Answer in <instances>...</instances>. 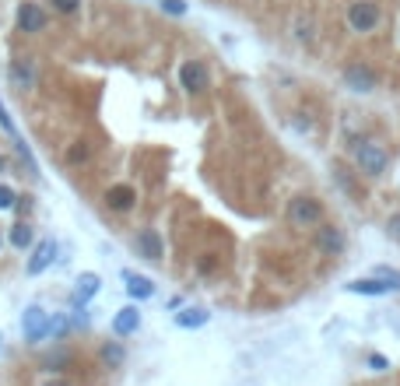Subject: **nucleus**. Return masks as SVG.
I'll return each instance as SVG.
<instances>
[{
  "instance_id": "nucleus-2",
  "label": "nucleus",
  "mask_w": 400,
  "mask_h": 386,
  "mask_svg": "<svg viewBox=\"0 0 400 386\" xmlns=\"http://www.w3.org/2000/svg\"><path fill=\"white\" fill-rule=\"evenodd\" d=\"M285 218L295 228H316L323 221V204L316 197H292L288 207H285Z\"/></svg>"
},
{
  "instance_id": "nucleus-15",
  "label": "nucleus",
  "mask_w": 400,
  "mask_h": 386,
  "mask_svg": "<svg viewBox=\"0 0 400 386\" xmlns=\"http://www.w3.org/2000/svg\"><path fill=\"white\" fill-rule=\"evenodd\" d=\"M316 250H319L323 257H341V253H344V235H341V228L319 225V232H316Z\"/></svg>"
},
{
  "instance_id": "nucleus-16",
  "label": "nucleus",
  "mask_w": 400,
  "mask_h": 386,
  "mask_svg": "<svg viewBox=\"0 0 400 386\" xmlns=\"http://www.w3.org/2000/svg\"><path fill=\"white\" fill-rule=\"evenodd\" d=\"M123 281H127V295H130L134 302H144V298H151V295H155V281H151L148 274L123 271Z\"/></svg>"
},
{
  "instance_id": "nucleus-3",
  "label": "nucleus",
  "mask_w": 400,
  "mask_h": 386,
  "mask_svg": "<svg viewBox=\"0 0 400 386\" xmlns=\"http://www.w3.org/2000/svg\"><path fill=\"white\" fill-rule=\"evenodd\" d=\"M380 21H383V11H380V4H372V0H355V4L348 7V28L358 32V35L376 32Z\"/></svg>"
},
{
  "instance_id": "nucleus-7",
  "label": "nucleus",
  "mask_w": 400,
  "mask_h": 386,
  "mask_svg": "<svg viewBox=\"0 0 400 386\" xmlns=\"http://www.w3.org/2000/svg\"><path fill=\"white\" fill-rule=\"evenodd\" d=\"M21 330H25V341L28 344H42L49 337V312L42 305H25L21 312Z\"/></svg>"
},
{
  "instance_id": "nucleus-30",
  "label": "nucleus",
  "mask_w": 400,
  "mask_h": 386,
  "mask_svg": "<svg viewBox=\"0 0 400 386\" xmlns=\"http://www.w3.org/2000/svg\"><path fill=\"white\" fill-rule=\"evenodd\" d=\"M14 211H18V214H25V218H28V214H32V211H35V197H32V193H25V197H21V200H18V207H14Z\"/></svg>"
},
{
  "instance_id": "nucleus-25",
  "label": "nucleus",
  "mask_w": 400,
  "mask_h": 386,
  "mask_svg": "<svg viewBox=\"0 0 400 386\" xmlns=\"http://www.w3.org/2000/svg\"><path fill=\"white\" fill-rule=\"evenodd\" d=\"M67 330H71V320H67L64 312H57V316H49V337H53V341H60V337H64Z\"/></svg>"
},
{
  "instance_id": "nucleus-26",
  "label": "nucleus",
  "mask_w": 400,
  "mask_h": 386,
  "mask_svg": "<svg viewBox=\"0 0 400 386\" xmlns=\"http://www.w3.org/2000/svg\"><path fill=\"white\" fill-rule=\"evenodd\" d=\"M162 14H172V18H183L187 14V0H158Z\"/></svg>"
},
{
  "instance_id": "nucleus-10",
  "label": "nucleus",
  "mask_w": 400,
  "mask_h": 386,
  "mask_svg": "<svg viewBox=\"0 0 400 386\" xmlns=\"http://www.w3.org/2000/svg\"><path fill=\"white\" fill-rule=\"evenodd\" d=\"M134 250H137V257L148 260V264H158V260L165 257V242H162L158 228H141V232L134 235Z\"/></svg>"
},
{
  "instance_id": "nucleus-11",
  "label": "nucleus",
  "mask_w": 400,
  "mask_h": 386,
  "mask_svg": "<svg viewBox=\"0 0 400 386\" xmlns=\"http://www.w3.org/2000/svg\"><path fill=\"white\" fill-rule=\"evenodd\" d=\"M102 288V278L95 271H85L78 281H74V291H71V312H81V309H88V302L99 295Z\"/></svg>"
},
{
  "instance_id": "nucleus-1",
  "label": "nucleus",
  "mask_w": 400,
  "mask_h": 386,
  "mask_svg": "<svg viewBox=\"0 0 400 386\" xmlns=\"http://www.w3.org/2000/svg\"><path fill=\"white\" fill-rule=\"evenodd\" d=\"M14 25H18V32H25V35H42V32L49 28V11H46L39 0H21L18 11H14Z\"/></svg>"
},
{
  "instance_id": "nucleus-27",
  "label": "nucleus",
  "mask_w": 400,
  "mask_h": 386,
  "mask_svg": "<svg viewBox=\"0 0 400 386\" xmlns=\"http://www.w3.org/2000/svg\"><path fill=\"white\" fill-rule=\"evenodd\" d=\"M0 127H4V134L14 141V137H21L18 134V127H14V119H11V112H7V105H4V98H0Z\"/></svg>"
},
{
  "instance_id": "nucleus-9",
  "label": "nucleus",
  "mask_w": 400,
  "mask_h": 386,
  "mask_svg": "<svg viewBox=\"0 0 400 386\" xmlns=\"http://www.w3.org/2000/svg\"><path fill=\"white\" fill-rule=\"evenodd\" d=\"M53 260H57V242H53V239H39V242L32 246L28 260H25V274H28V278H39V274H46V271L53 267Z\"/></svg>"
},
{
  "instance_id": "nucleus-18",
  "label": "nucleus",
  "mask_w": 400,
  "mask_h": 386,
  "mask_svg": "<svg viewBox=\"0 0 400 386\" xmlns=\"http://www.w3.org/2000/svg\"><path fill=\"white\" fill-rule=\"evenodd\" d=\"M71 362H74V355L67 351V348H57V351H49V355H42V369L49 373V376H60V373H67L71 369Z\"/></svg>"
},
{
  "instance_id": "nucleus-21",
  "label": "nucleus",
  "mask_w": 400,
  "mask_h": 386,
  "mask_svg": "<svg viewBox=\"0 0 400 386\" xmlns=\"http://www.w3.org/2000/svg\"><path fill=\"white\" fill-rule=\"evenodd\" d=\"M348 291H355V295H387L390 288H387L380 278H372V274H369V278H358V281H351V285H348Z\"/></svg>"
},
{
  "instance_id": "nucleus-36",
  "label": "nucleus",
  "mask_w": 400,
  "mask_h": 386,
  "mask_svg": "<svg viewBox=\"0 0 400 386\" xmlns=\"http://www.w3.org/2000/svg\"><path fill=\"white\" fill-rule=\"evenodd\" d=\"M397 39H400V32H397Z\"/></svg>"
},
{
  "instance_id": "nucleus-14",
  "label": "nucleus",
  "mask_w": 400,
  "mask_h": 386,
  "mask_svg": "<svg viewBox=\"0 0 400 386\" xmlns=\"http://www.w3.org/2000/svg\"><path fill=\"white\" fill-rule=\"evenodd\" d=\"M141 330V309L130 302V305H123V309H116V316H112V334L116 337H130V334H137Z\"/></svg>"
},
{
  "instance_id": "nucleus-20",
  "label": "nucleus",
  "mask_w": 400,
  "mask_h": 386,
  "mask_svg": "<svg viewBox=\"0 0 400 386\" xmlns=\"http://www.w3.org/2000/svg\"><path fill=\"white\" fill-rule=\"evenodd\" d=\"M92 158H95V144H92V141H74V144L67 148V165H74V169H78V165H88Z\"/></svg>"
},
{
  "instance_id": "nucleus-19",
  "label": "nucleus",
  "mask_w": 400,
  "mask_h": 386,
  "mask_svg": "<svg viewBox=\"0 0 400 386\" xmlns=\"http://www.w3.org/2000/svg\"><path fill=\"white\" fill-rule=\"evenodd\" d=\"M99 362L105 369H123V362H127V348L119 344V341H105L99 348Z\"/></svg>"
},
{
  "instance_id": "nucleus-8",
  "label": "nucleus",
  "mask_w": 400,
  "mask_h": 386,
  "mask_svg": "<svg viewBox=\"0 0 400 386\" xmlns=\"http://www.w3.org/2000/svg\"><path fill=\"white\" fill-rule=\"evenodd\" d=\"M7 81H11L14 92H32L35 81H39V74H35V60H32V57H18V60H11V64H7Z\"/></svg>"
},
{
  "instance_id": "nucleus-32",
  "label": "nucleus",
  "mask_w": 400,
  "mask_h": 386,
  "mask_svg": "<svg viewBox=\"0 0 400 386\" xmlns=\"http://www.w3.org/2000/svg\"><path fill=\"white\" fill-rule=\"evenodd\" d=\"M39 386H71V380H64V376H46Z\"/></svg>"
},
{
  "instance_id": "nucleus-5",
  "label": "nucleus",
  "mask_w": 400,
  "mask_h": 386,
  "mask_svg": "<svg viewBox=\"0 0 400 386\" xmlns=\"http://www.w3.org/2000/svg\"><path fill=\"white\" fill-rule=\"evenodd\" d=\"M180 88L187 95H204L211 88V71L204 60H183L180 64Z\"/></svg>"
},
{
  "instance_id": "nucleus-29",
  "label": "nucleus",
  "mask_w": 400,
  "mask_h": 386,
  "mask_svg": "<svg viewBox=\"0 0 400 386\" xmlns=\"http://www.w3.org/2000/svg\"><path fill=\"white\" fill-rule=\"evenodd\" d=\"M295 39L299 42H312V21H305V18L295 21Z\"/></svg>"
},
{
  "instance_id": "nucleus-12",
  "label": "nucleus",
  "mask_w": 400,
  "mask_h": 386,
  "mask_svg": "<svg viewBox=\"0 0 400 386\" xmlns=\"http://www.w3.org/2000/svg\"><path fill=\"white\" fill-rule=\"evenodd\" d=\"M105 207L109 211H116V214H130L134 207H137V187L134 183H112L109 190H105Z\"/></svg>"
},
{
  "instance_id": "nucleus-22",
  "label": "nucleus",
  "mask_w": 400,
  "mask_h": 386,
  "mask_svg": "<svg viewBox=\"0 0 400 386\" xmlns=\"http://www.w3.org/2000/svg\"><path fill=\"white\" fill-rule=\"evenodd\" d=\"M18 200H21V193L14 190L11 183H4V180H0V214H11V211L18 207Z\"/></svg>"
},
{
  "instance_id": "nucleus-23",
  "label": "nucleus",
  "mask_w": 400,
  "mask_h": 386,
  "mask_svg": "<svg viewBox=\"0 0 400 386\" xmlns=\"http://www.w3.org/2000/svg\"><path fill=\"white\" fill-rule=\"evenodd\" d=\"M46 4H49L53 14H60V18H74V14H81V4H85V0H46Z\"/></svg>"
},
{
  "instance_id": "nucleus-31",
  "label": "nucleus",
  "mask_w": 400,
  "mask_h": 386,
  "mask_svg": "<svg viewBox=\"0 0 400 386\" xmlns=\"http://www.w3.org/2000/svg\"><path fill=\"white\" fill-rule=\"evenodd\" d=\"M369 369H376V373H387V369H390V362H387L383 355H372V358H369Z\"/></svg>"
},
{
  "instance_id": "nucleus-6",
  "label": "nucleus",
  "mask_w": 400,
  "mask_h": 386,
  "mask_svg": "<svg viewBox=\"0 0 400 386\" xmlns=\"http://www.w3.org/2000/svg\"><path fill=\"white\" fill-rule=\"evenodd\" d=\"M341 78H344V85H348L351 92H358V95H369V92H376V85H380V74H376L369 64H362V60L348 64V67L341 71Z\"/></svg>"
},
{
  "instance_id": "nucleus-24",
  "label": "nucleus",
  "mask_w": 400,
  "mask_h": 386,
  "mask_svg": "<svg viewBox=\"0 0 400 386\" xmlns=\"http://www.w3.org/2000/svg\"><path fill=\"white\" fill-rule=\"evenodd\" d=\"M372 278H380L390 291H400V271H390V267H372Z\"/></svg>"
},
{
  "instance_id": "nucleus-28",
  "label": "nucleus",
  "mask_w": 400,
  "mask_h": 386,
  "mask_svg": "<svg viewBox=\"0 0 400 386\" xmlns=\"http://www.w3.org/2000/svg\"><path fill=\"white\" fill-rule=\"evenodd\" d=\"M214 271H218V257L214 253H204L197 260V274H214Z\"/></svg>"
},
{
  "instance_id": "nucleus-17",
  "label": "nucleus",
  "mask_w": 400,
  "mask_h": 386,
  "mask_svg": "<svg viewBox=\"0 0 400 386\" xmlns=\"http://www.w3.org/2000/svg\"><path fill=\"white\" fill-rule=\"evenodd\" d=\"M207 320H211V312L200 309V305H187V309L176 312V327L180 330H200V327H207Z\"/></svg>"
},
{
  "instance_id": "nucleus-34",
  "label": "nucleus",
  "mask_w": 400,
  "mask_h": 386,
  "mask_svg": "<svg viewBox=\"0 0 400 386\" xmlns=\"http://www.w3.org/2000/svg\"><path fill=\"white\" fill-rule=\"evenodd\" d=\"M7 165H11V162H7V155H4V151H0V176H4V172H7Z\"/></svg>"
},
{
  "instance_id": "nucleus-33",
  "label": "nucleus",
  "mask_w": 400,
  "mask_h": 386,
  "mask_svg": "<svg viewBox=\"0 0 400 386\" xmlns=\"http://www.w3.org/2000/svg\"><path fill=\"white\" fill-rule=\"evenodd\" d=\"M390 235H394V239H400V214H394V218H390Z\"/></svg>"
},
{
  "instance_id": "nucleus-35",
  "label": "nucleus",
  "mask_w": 400,
  "mask_h": 386,
  "mask_svg": "<svg viewBox=\"0 0 400 386\" xmlns=\"http://www.w3.org/2000/svg\"><path fill=\"white\" fill-rule=\"evenodd\" d=\"M4 246H7V232H0V253H4Z\"/></svg>"
},
{
  "instance_id": "nucleus-13",
  "label": "nucleus",
  "mask_w": 400,
  "mask_h": 386,
  "mask_svg": "<svg viewBox=\"0 0 400 386\" xmlns=\"http://www.w3.org/2000/svg\"><path fill=\"white\" fill-rule=\"evenodd\" d=\"M35 242H39V239H35V225H32L28 218H21V221H14V225L7 228V246H11L14 253H32Z\"/></svg>"
},
{
  "instance_id": "nucleus-4",
  "label": "nucleus",
  "mask_w": 400,
  "mask_h": 386,
  "mask_svg": "<svg viewBox=\"0 0 400 386\" xmlns=\"http://www.w3.org/2000/svg\"><path fill=\"white\" fill-rule=\"evenodd\" d=\"M355 162H358V169H362L365 176H383L387 165H390V155H387V148L376 144V141H358V144H355Z\"/></svg>"
}]
</instances>
